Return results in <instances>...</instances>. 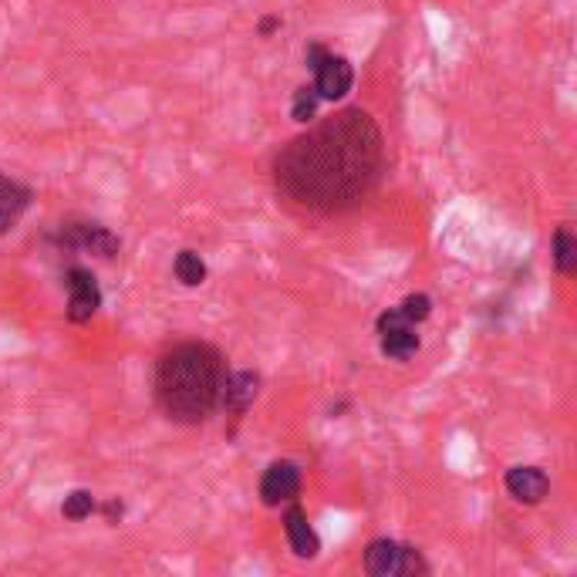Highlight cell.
Returning a JSON list of instances; mask_svg holds the SVG:
<instances>
[{
    "instance_id": "7",
    "label": "cell",
    "mask_w": 577,
    "mask_h": 577,
    "mask_svg": "<svg viewBox=\"0 0 577 577\" xmlns=\"http://www.w3.org/2000/svg\"><path fill=\"white\" fill-rule=\"evenodd\" d=\"M260 392V378L254 372H227V382H223L220 392V409L233 412V416H243V412L254 405Z\"/></svg>"
},
{
    "instance_id": "3",
    "label": "cell",
    "mask_w": 577,
    "mask_h": 577,
    "mask_svg": "<svg viewBox=\"0 0 577 577\" xmlns=\"http://www.w3.org/2000/svg\"><path fill=\"white\" fill-rule=\"evenodd\" d=\"M308 68L314 71V92L324 102H338L351 92V81H355V71H351L348 58L341 54H331L324 44H311L308 48Z\"/></svg>"
},
{
    "instance_id": "2",
    "label": "cell",
    "mask_w": 577,
    "mask_h": 577,
    "mask_svg": "<svg viewBox=\"0 0 577 577\" xmlns=\"http://www.w3.org/2000/svg\"><path fill=\"white\" fill-rule=\"evenodd\" d=\"M227 362L213 345L183 341L169 348L156 365V402L173 422L200 426L220 409Z\"/></svg>"
},
{
    "instance_id": "15",
    "label": "cell",
    "mask_w": 577,
    "mask_h": 577,
    "mask_svg": "<svg viewBox=\"0 0 577 577\" xmlns=\"http://www.w3.org/2000/svg\"><path fill=\"white\" fill-rule=\"evenodd\" d=\"M318 92L314 88H297L294 92V105H291V115H294V122H311L314 119V112H318Z\"/></svg>"
},
{
    "instance_id": "11",
    "label": "cell",
    "mask_w": 577,
    "mask_h": 577,
    "mask_svg": "<svg viewBox=\"0 0 577 577\" xmlns=\"http://www.w3.org/2000/svg\"><path fill=\"white\" fill-rule=\"evenodd\" d=\"M68 243L78 250H92V254L105 257V260H112L119 254V237H112L105 227H95V223H78V227H71Z\"/></svg>"
},
{
    "instance_id": "12",
    "label": "cell",
    "mask_w": 577,
    "mask_h": 577,
    "mask_svg": "<svg viewBox=\"0 0 577 577\" xmlns=\"http://www.w3.org/2000/svg\"><path fill=\"white\" fill-rule=\"evenodd\" d=\"M27 203H31V189L14 183V179H7V176H0V233L11 230L14 223L21 220Z\"/></svg>"
},
{
    "instance_id": "19",
    "label": "cell",
    "mask_w": 577,
    "mask_h": 577,
    "mask_svg": "<svg viewBox=\"0 0 577 577\" xmlns=\"http://www.w3.org/2000/svg\"><path fill=\"white\" fill-rule=\"evenodd\" d=\"M105 513H108V520L122 517V503H108V507H105Z\"/></svg>"
},
{
    "instance_id": "8",
    "label": "cell",
    "mask_w": 577,
    "mask_h": 577,
    "mask_svg": "<svg viewBox=\"0 0 577 577\" xmlns=\"http://www.w3.org/2000/svg\"><path fill=\"white\" fill-rule=\"evenodd\" d=\"M507 490L510 497L520 503H540L547 497V490H551V480H547V473L537 470V466H513L507 473Z\"/></svg>"
},
{
    "instance_id": "17",
    "label": "cell",
    "mask_w": 577,
    "mask_h": 577,
    "mask_svg": "<svg viewBox=\"0 0 577 577\" xmlns=\"http://www.w3.org/2000/svg\"><path fill=\"white\" fill-rule=\"evenodd\" d=\"M399 311H402L412 324H419V321H426V318H429L432 301H429L426 294H409V297H405V301L399 304Z\"/></svg>"
},
{
    "instance_id": "1",
    "label": "cell",
    "mask_w": 577,
    "mask_h": 577,
    "mask_svg": "<svg viewBox=\"0 0 577 577\" xmlns=\"http://www.w3.org/2000/svg\"><path fill=\"white\" fill-rule=\"evenodd\" d=\"M385 139L362 108H345L301 132L274 159L277 189L314 213H338L365 200L382 179Z\"/></svg>"
},
{
    "instance_id": "4",
    "label": "cell",
    "mask_w": 577,
    "mask_h": 577,
    "mask_svg": "<svg viewBox=\"0 0 577 577\" xmlns=\"http://www.w3.org/2000/svg\"><path fill=\"white\" fill-rule=\"evenodd\" d=\"M378 335H382V351L389 358H412L419 351V335H416V324H412L399 308H389L378 318Z\"/></svg>"
},
{
    "instance_id": "16",
    "label": "cell",
    "mask_w": 577,
    "mask_h": 577,
    "mask_svg": "<svg viewBox=\"0 0 577 577\" xmlns=\"http://www.w3.org/2000/svg\"><path fill=\"white\" fill-rule=\"evenodd\" d=\"M95 510V497L88 490H75L71 497H65V507H61V513H65L68 520H85L92 517Z\"/></svg>"
},
{
    "instance_id": "18",
    "label": "cell",
    "mask_w": 577,
    "mask_h": 577,
    "mask_svg": "<svg viewBox=\"0 0 577 577\" xmlns=\"http://www.w3.org/2000/svg\"><path fill=\"white\" fill-rule=\"evenodd\" d=\"M277 27H281V17H264V21H260V34L267 38V34H274Z\"/></svg>"
},
{
    "instance_id": "10",
    "label": "cell",
    "mask_w": 577,
    "mask_h": 577,
    "mask_svg": "<svg viewBox=\"0 0 577 577\" xmlns=\"http://www.w3.org/2000/svg\"><path fill=\"white\" fill-rule=\"evenodd\" d=\"M284 530H287V540H291V551L297 557H304V561H311V557H318L321 551V540L318 534H314V527L308 524V513H304L301 507H294L287 510V517H284Z\"/></svg>"
},
{
    "instance_id": "5",
    "label": "cell",
    "mask_w": 577,
    "mask_h": 577,
    "mask_svg": "<svg viewBox=\"0 0 577 577\" xmlns=\"http://www.w3.org/2000/svg\"><path fill=\"white\" fill-rule=\"evenodd\" d=\"M68 318L75 324H85L92 321V314L98 311L102 304V291H98L95 277L81 267H71L68 270Z\"/></svg>"
},
{
    "instance_id": "14",
    "label": "cell",
    "mask_w": 577,
    "mask_h": 577,
    "mask_svg": "<svg viewBox=\"0 0 577 577\" xmlns=\"http://www.w3.org/2000/svg\"><path fill=\"white\" fill-rule=\"evenodd\" d=\"M554 260H557V270L561 274H574L577 270V240L571 237V230H557L554 237Z\"/></svg>"
},
{
    "instance_id": "13",
    "label": "cell",
    "mask_w": 577,
    "mask_h": 577,
    "mask_svg": "<svg viewBox=\"0 0 577 577\" xmlns=\"http://www.w3.org/2000/svg\"><path fill=\"white\" fill-rule=\"evenodd\" d=\"M173 267H176L179 284H186V287H200L206 281V264H203V257L196 254V250H179Z\"/></svg>"
},
{
    "instance_id": "6",
    "label": "cell",
    "mask_w": 577,
    "mask_h": 577,
    "mask_svg": "<svg viewBox=\"0 0 577 577\" xmlns=\"http://www.w3.org/2000/svg\"><path fill=\"white\" fill-rule=\"evenodd\" d=\"M297 493H301V470H297L294 463H270L264 480H260V500L267 503V507H277V503H287L294 500Z\"/></svg>"
},
{
    "instance_id": "9",
    "label": "cell",
    "mask_w": 577,
    "mask_h": 577,
    "mask_svg": "<svg viewBox=\"0 0 577 577\" xmlns=\"http://www.w3.org/2000/svg\"><path fill=\"white\" fill-rule=\"evenodd\" d=\"M365 571L375 577L405 574V547L395 540H372L365 551Z\"/></svg>"
}]
</instances>
